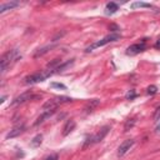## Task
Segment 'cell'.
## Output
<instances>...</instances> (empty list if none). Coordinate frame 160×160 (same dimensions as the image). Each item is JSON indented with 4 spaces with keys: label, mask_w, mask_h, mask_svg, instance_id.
I'll return each instance as SVG.
<instances>
[{
    "label": "cell",
    "mask_w": 160,
    "mask_h": 160,
    "mask_svg": "<svg viewBox=\"0 0 160 160\" xmlns=\"http://www.w3.org/2000/svg\"><path fill=\"white\" fill-rule=\"evenodd\" d=\"M134 142H135V141H134L132 139H126V140H124V141L120 144L119 149H118V156H124V155L132 148Z\"/></svg>",
    "instance_id": "obj_8"
},
{
    "label": "cell",
    "mask_w": 160,
    "mask_h": 160,
    "mask_svg": "<svg viewBox=\"0 0 160 160\" xmlns=\"http://www.w3.org/2000/svg\"><path fill=\"white\" fill-rule=\"evenodd\" d=\"M119 10V5L116 2H108L105 6V14L106 15H112Z\"/></svg>",
    "instance_id": "obj_13"
},
{
    "label": "cell",
    "mask_w": 160,
    "mask_h": 160,
    "mask_svg": "<svg viewBox=\"0 0 160 160\" xmlns=\"http://www.w3.org/2000/svg\"><path fill=\"white\" fill-rule=\"evenodd\" d=\"M134 124H135V120L134 119H129L126 122H125V126H124V130L125 131H129L132 126H134Z\"/></svg>",
    "instance_id": "obj_18"
},
{
    "label": "cell",
    "mask_w": 160,
    "mask_h": 160,
    "mask_svg": "<svg viewBox=\"0 0 160 160\" xmlns=\"http://www.w3.org/2000/svg\"><path fill=\"white\" fill-rule=\"evenodd\" d=\"M110 29H114L112 31H118V30H119V28H118L116 25H114V24H111V25H110Z\"/></svg>",
    "instance_id": "obj_24"
},
{
    "label": "cell",
    "mask_w": 160,
    "mask_h": 160,
    "mask_svg": "<svg viewBox=\"0 0 160 160\" xmlns=\"http://www.w3.org/2000/svg\"><path fill=\"white\" fill-rule=\"evenodd\" d=\"M44 160H58V154H50Z\"/></svg>",
    "instance_id": "obj_23"
},
{
    "label": "cell",
    "mask_w": 160,
    "mask_h": 160,
    "mask_svg": "<svg viewBox=\"0 0 160 160\" xmlns=\"http://www.w3.org/2000/svg\"><path fill=\"white\" fill-rule=\"evenodd\" d=\"M24 130H25V125L24 124H19V125H15L9 132H8V135H6V139H11V138H16V136H19L20 134H22L24 132Z\"/></svg>",
    "instance_id": "obj_9"
},
{
    "label": "cell",
    "mask_w": 160,
    "mask_h": 160,
    "mask_svg": "<svg viewBox=\"0 0 160 160\" xmlns=\"http://www.w3.org/2000/svg\"><path fill=\"white\" fill-rule=\"evenodd\" d=\"M5 99H6V95H4V96H1V99H0V102L2 104V102L5 101Z\"/></svg>",
    "instance_id": "obj_27"
},
{
    "label": "cell",
    "mask_w": 160,
    "mask_h": 160,
    "mask_svg": "<svg viewBox=\"0 0 160 160\" xmlns=\"http://www.w3.org/2000/svg\"><path fill=\"white\" fill-rule=\"evenodd\" d=\"M54 48V45L51 44V45H46V46H44V48H41V49H39L35 54H34V58H39V56H42L44 54H46L49 50H51Z\"/></svg>",
    "instance_id": "obj_15"
},
{
    "label": "cell",
    "mask_w": 160,
    "mask_h": 160,
    "mask_svg": "<svg viewBox=\"0 0 160 160\" xmlns=\"http://www.w3.org/2000/svg\"><path fill=\"white\" fill-rule=\"evenodd\" d=\"M145 48H146V45H145V40H142L141 42L132 44V45H130V46L126 49V55H136V54L144 51Z\"/></svg>",
    "instance_id": "obj_7"
},
{
    "label": "cell",
    "mask_w": 160,
    "mask_h": 160,
    "mask_svg": "<svg viewBox=\"0 0 160 160\" xmlns=\"http://www.w3.org/2000/svg\"><path fill=\"white\" fill-rule=\"evenodd\" d=\"M54 111H55V110H46V111H44V112H42V114H41V115H40V116L36 119V121L34 122V125L42 124V122H44L46 119H49V118H50V116L54 114Z\"/></svg>",
    "instance_id": "obj_12"
},
{
    "label": "cell",
    "mask_w": 160,
    "mask_h": 160,
    "mask_svg": "<svg viewBox=\"0 0 160 160\" xmlns=\"http://www.w3.org/2000/svg\"><path fill=\"white\" fill-rule=\"evenodd\" d=\"M146 92H148L149 95H154V94H156V92H158V88H156L155 85H150V86H148Z\"/></svg>",
    "instance_id": "obj_19"
},
{
    "label": "cell",
    "mask_w": 160,
    "mask_h": 160,
    "mask_svg": "<svg viewBox=\"0 0 160 160\" xmlns=\"http://www.w3.org/2000/svg\"><path fill=\"white\" fill-rule=\"evenodd\" d=\"M56 74L55 70H51V69H45V70H41V71H38V72H34L29 76H26L24 79V82L25 84H36V82H41L44 80H46L48 78H50L51 75Z\"/></svg>",
    "instance_id": "obj_2"
},
{
    "label": "cell",
    "mask_w": 160,
    "mask_h": 160,
    "mask_svg": "<svg viewBox=\"0 0 160 160\" xmlns=\"http://www.w3.org/2000/svg\"><path fill=\"white\" fill-rule=\"evenodd\" d=\"M19 5H20V2H18V1H9V2H4V4H1V6H0V14H4L5 11L11 10V9H14V8L19 6Z\"/></svg>",
    "instance_id": "obj_11"
},
{
    "label": "cell",
    "mask_w": 160,
    "mask_h": 160,
    "mask_svg": "<svg viewBox=\"0 0 160 160\" xmlns=\"http://www.w3.org/2000/svg\"><path fill=\"white\" fill-rule=\"evenodd\" d=\"M159 119H160V106H158L154 112V120H159Z\"/></svg>",
    "instance_id": "obj_22"
},
{
    "label": "cell",
    "mask_w": 160,
    "mask_h": 160,
    "mask_svg": "<svg viewBox=\"0 0 160 160\" xmlns=\"http://www.w3.org/2000/svg\"><path fill=\"white\" fill-rule=\"evenodd\" d=\"M155 132H156V134H159V132H160V122H159V124H158V126L155 128Z\"/></svg>",
    "instance_id": "obj_25"
},
{
    "label": "cell",
    "mask_w": 160,
    "mask_h": 160,
    "mask_svg": "<svg viewBox=\"0 0 160 160\" xmlns=\"http://www.w3.org/2000/svg\"><path fill=\"white\" fill-rule=\"evenodd\" d=\"M20 58H21V52L19 51V49H11V50L6 51V52L1 56V59H0L1 74H4L9 68H11Z\"/></svg>",
    "instance_id": "obj_1"
},
{
    "label": "cell",
    "mask_w": 160,
    "mask_h": 160,
    "mask_svg": "<svg viewBox=\"0 0 160 160\" xmlns=\"http://www.w3.org/2000/svg\"><path fill=\"white\" fill-rule=\"evenodd\" d=\"M109 130H110V125H105V126H102L98 132H95L94 135H91L90 138H88L86 139V141H85V144H84V149H86V148H89V146H91V145H94V144H98V142H100L106 135H108V132H109Z\"/></svg>",
    "instance_id": "obj_3"
},
{
    "label": "cell",
    "mask_w": 160,
    "mask_h": 160,
    "mask_svg": "<svg viewBox=\"0 0 160 160\" xmlns=\"http://www.w3.org/2000/svg\"><path fill=\"white\" fill-rule=\"evenodd\" d=\"M99 104H100V100H99V99H92V100H90V101L85 105V112L92 111V109H95Z\"/></svg>",
    "instance_id": "obj_14"
},
{
    "label": "cell",
    "mask_w": 160,
    "mask_h": 160,
    "mask_svg": "<svg viewBox=\"0 0 160 160\" xmlns=\"http://www.w3.org/2000/svg\"><path fill=\"white\" fill-rule=\"evenodd\" d=\"M75 121L72 120V119H70V120H68L66 122H65V125H64V128H62V136H68L74 129H75Z\"/></svg>",
    "instance_id": "obj_10"
},
{
    "label": "cell",
    "mask_w": 160,
    "mask_h": 160,
    "mask_svg": "<svg viewBox=\"0 0 160 160\" xmlns=\"http://www.w3.org/2000/svg\"><path fill=\"white\" fill-rule=\"evenodd\" d=\"M125 98H126L128 100H132V99L136 98V92H135L134 90H130V91H128V94L125 95Z\"/></svg>",
    "instance_id": "obj_21"
},
{
    "label": "cell",
    "mask_w": 160,
    "mask_h": 160,
    "mask_svg": "<svg viewBox=\"0 0 160 160\" xmlns=\"http://www.w3.org/2000/svg\"><path fill=\"white\" fill-rule=\"evenodd\" d=\"M119 39H120V34H116V32H112V34H110V35H106V36L102 38L101 40H98V41L92 42L91 45H89V46L85 49V52H90V51H92V50H95V49H98V48H101V46H104V45H106V44H109V42H112V41L119 40Z\"/></svg>",
    "instance_id": "obj_4"
},
{
    "label": "cell",
    "mask_w": 160,
    "mask_h": 160,
    "mask_svg": "<svg viewBox=\"0 0 160 160\" xmlns=\"http://www.w3.org/2000/svg\"><path fill=\"white\" fill-rule=\"evenodd\" d=\"M50 86H51V88H56V89L66 90V86H65L64 84H61V82H51V84H50Z\"/></svg>",
    "instance_id": "obj_20"
},
{
    "label": "cell",
    "mask_w": 160,
    "mask_h": 160,
    "mask_svg": "<svg viewBox=\"0 0 160 160\" xmlns=\"http://www.w3.org/2000/svg\"><path fill=\"white\" fill-rule=\"evenodd\" d=\"M155 48H156V49H160V38L158 39V41H156V44H155Z\"/></svg>",
    "instance_id": "obj_26"
},
{
    "label": "cell",
    "mask_w": 160,
    "mask_h": 160,
    "mask_svg": "<svg viewBox=\"0 0 160 160\" xmlns=\"http://www.w3.org/2000/svg\"><path fill=\"white\" fill-rule=\"evenodd\" d=\"M131 9H138V8H152L151 4H148V2H142V1H136V2H132L130 5Z\"/></svg>",
    "instance_id": "obj_16"
},
{
    "label": "cell",
    "mask_w": 160,
    "mask_h": 160,
    "mask_svg": "<svg viewBox=\"0 0 160 160\" xmlns=\"http://www.w3.org/2000/svg\"><path fill=\"white\" fill-rule=\"evenodd\" d=\"M41 141H42V135H36V136H34V139L31 140V146H39L40 144H41Z\"/></svg>",
    "instance_id": "obj_17"
},
{
    "label": "cell",
    "mask_w": 160,
    "mask_h": 160,
    "mask_svg": "<svg viewBox=\"0 0 160 160\" xmlns=\"http://www.w3.org/2000/svg\"><path fill=\"white\" fill-rule=\"evenodd\" d=\"M72 101L71 98L69 96H55L52 99H49L44 105H42V110L46 111V110H55L59 105H62V104H66V102H70Z\"/></svg>",
    "instance_id": "obj_5"
},
{
    "label": "cell",
    "mask_w": 160,
    "mask_h": 160,
    "mask_svg": "<svg viewBox=\"0 0 160 160\" xmlns=\"http://www.w3.org/2000/svg\"><path fill=\"white\" fill-rule=\"evenodd\" d=\"M34 98H36V95H34V92H32L31 90H30V91H25V92L20 94L19 96H16V98L11 101V105H12V106L20 105V104H24V102H26V101L34 99Z\"/></svg>",
    "instance_id": "obj_6"
}]
</instances>
